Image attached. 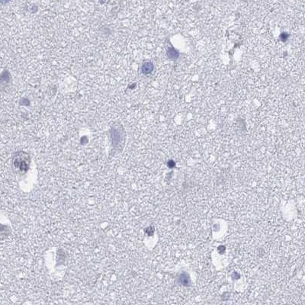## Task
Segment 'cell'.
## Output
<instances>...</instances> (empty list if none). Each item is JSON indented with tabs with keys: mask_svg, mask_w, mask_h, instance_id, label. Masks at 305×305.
<instances>
[{
	"mask_svg": "<svg viewBox=\"0 0 305 305\" xmlns=\"http://www.w3.org/2000/svg\"><path fill=\"white\" fill-rule=\"evenodd\" d=\"M167 56L169 59H173V60H175V59H178V52L175 50L173 47H169L167 50Z\"/></svg>",
	"mask_w": 305,
	"mask_h": 305,
	"instance_id": "1",
	"label": "cell"
},
{
	"mask_svg": "<svg viewBox=\"0 0 305 305\" xmlns=\"http://www.w3.org/2000/svg\"><path fill=\"white\" fill-rule=\"evenodd\" d=\"M153 70V65L150 62H146L142 66V72L144 74H149Z\"/></svg>",
	"mask_w": 305,
	"mask_h": 305,
	"instance_id": "2",
	"label": "cell"
},
{
	"mask_svg": "<svg viewBox=\"0 0 305 305\" xmlns=\"http://www.w3.org/2000/svg\"><path fill=\"white\" fill-rule=\"evenodd\" d=\"M9 1H10V0H1V2L2 3V4H5V3L9 2Z\"/></svg>",
	"mask_w": 305,
	"mask_h": 305,
	"instance_id": "3",
	"label": "cell"
}]
</instances>
